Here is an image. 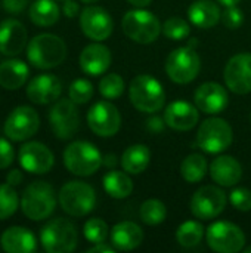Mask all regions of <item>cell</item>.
Wrapping results in <instances>:
<instances>
[{"label": "cell", "mask_w": 251, "mask_h": 253, "mask_svg": "<svg viewBox=\"0 0 251 253\" xmlns=\"http://www.w3.org/2000/svg\"><path fill=\"white\" fill-rule=\"evenodd\" d=\"M67 58L65 42L50 33L34 36L27 44V59L38 70H50L61 65Z\"/></svg>", "instance_id": "cell-1"}, {"label": "cell", "mask_w": 251, "mask_h": 253, "mask_svg": "<svg viewBox=\"0 0 251 253\" xmlns=\"http://www.w3.org/2000/svg\"><path fill=\"white\" fill-rule=\"evenodd\" d=\"M129 98L138 111L148 114L160 111L166 104V93L161 83L149 74H139L130 82Z\"/></svg>", "instance_id": "cell-2"}, {"label": "cell", "mask_w": 251, "mask_h": 253, "mask_svg": "<svg viewBox=\"0 0 251 253\" xmlns=\"http://www.w3.org/2000/svg\"><path fill=\"white\" fill-rule=\"evenodd\" d=\"M56 208L55 190L44 181L31 182L21 196V211L31 221L47 219Z\"/></svg>", "instance_id": "cell-3"}, {"label": "cell", "mask_w": 251, "mask_h": 253, "mask_svg": "<svg viewBox=\"0 0 251 253\" xmlns=\"http://www.w3.org/2000/svg\"><path fill=\"white\" fill-rule=\"evenodd\" d=\"M58 200L67 215L81 218L95 209L96 193L92 185L83 181H70L61 188Z\"/></svg>", "instance_id": "cell-4"}, {"label": "cell", "mask_w": 251, "mask_h": 253, "mask_svg": "<svg viewBox=\"0 0 251 253\" xmlns=\"http://www.w3.org/2000/svg\"><path fill=\"white\" fill-rule=\"evenodd\" d=\"M40 242L47 253L72 252L78 242L77 228L68 219L55 218L41 228Z\"/></svg>", "instance_id": "cell-5"}, {"label": "cell", "mask_w": 251, "mask_h": 253, "mask_svg": "<svg viewBox=\"0 0 251 253\" xmlns=\"http://www.w3.org/2000/svg\"><path fill=\"white\" fill-rule=\"evenodd\" d=\"M65 168L77 176H90L102 166L101 151L87 141H74L64 151Z\"/></svg>", "instance_id": "cell-6"}, {"label": "cell", "mask_w": 251, "mask_h": 253, "mask_svg": "<svg viewBox=\"0 0 251 253\" xmlns=\"http://www.w3.org/2000/svg\"><path fill=\"white\" fill-rule=\"evenodd\" d=\"M121 27L129 39L141 44H149L155 42L161 33V24L158 18L145 9L129 10L123 16Z\"/></svg>", "instance_id": "cell-7"}, {"label": "cell", "mask_w": 251, "mask_h": 253, "mask_svg": "<svg viewBox=\"0 0 251 253\" xmlns=\"http://www.w3.org/2000/svg\"><path fill=\"white\" fill-rule=\"evenodd\" d=\"M234 133L231 125L220 119L212 117L201 123L197 133V145L209 154H219L228 150L232 144Z\"/></svg>", "instance_id": "cell-8"}, {"label": "cell", "mask_w": 251, "mask_h": 253, "mask_svg": "<svg viewBox=\"0 0 251 253\" xmlns=\"http://www.w3.org/2000/svg\"><path fill=\"white\" fill-rule=\"evenodd\" d=\"M201 68L198 53L191 46L178 47L166 59V71L172 82L178 84H186L195 80Z\"/></svg>", "instance_id": "cell-9"}, {"label": "cell", "mask_w": 251, "mask_h": 253, "mask_svg": "<svg viewBox=\"0 0 251 253\" xmlns=\"http://www.w3.org/2000/svg\"><path fill=\"white\" fill-rule=\"evenodd\" d=\"M207 245L219 253H237L244 249L246 236L243 230L228 221H217L207 228Z\"/></svg>", "instance_id": "cell-10"}, {"label": "cell", "mask_w": 251, "mask_h": 253, "mask_svg": "<svg viewBox=\"0 0 251 253\" xmlns=\"http://www.w3.org/2000/svg\"><path fill=\"white\" fill-rule=\"evenodd\" d=\"M40 127V117L37 111L28 105H19L7 116L3 132L7 139L13 142H24L34 136Z\"/></svg>", "instance_id": "cell-11"}, {"label": "cell", "mask_w": 251, "mask_h": 253, "mask_svg": "<svg viewBox=\"0 0 251 253\" xmlns=\"http://www.w3.org/2000/svg\"><path fill=\"white\" fill-rule=\"evenodd\" d=\"M49 123L52 132L58 139H71L80 127V114L77 104L68 99H59L55 102L49 113Z\"/></svg>", "instance_id": "cell-12"}, {"label": "cell", "mask_w": 251, "mask_h": 253, "mask_svg": "<svg viewBox=\"0 0 251 253\" xmlns=\"http://www.w3.org/2000/svg\"><path fill=\"white\" fill-rule=\"evenodd\" d=\"M226 208V194L215 185L198 188L191 199V212L195 218L210 221L217 218Z\"/></svg>", "instance_id": "cell-13"}, {"label": "cell", "mask_w": 251, "mask_h": 253, "mask_svg": "<svg viewBox=\"0 0 251 253\" xmlns=\"http://www.w3.org/2000/svg\"><path fill=\"white\" fill-rule=\"evenodd\" d=\"M87 125L98 136L109 138L121 127V114L114 104L108 101H98L87 111Z\"/></svg>", "instance_id": "cell-14"}, {"label": "cell", "mask_w": 251, "mask_h": 253, "mask_svg": "<svg viewBox=\"0 0 251 253\" xmlns=\"http://www.w3.org/2000/svg\"><path fill=\"white\" fill-rule=\"evenodd\" d=\"M80 27L86 37L95 42H102L111 36L114 22L104 7L87 6L80 13Z\"/></svg>", "instance_id": "cell-15"}, {"label": "cell", "mask_w": 251, "mask_h": 253, "mask_svg": "<svg viewBox=\"0 0 251 253\" xmlns=\"http://www.w3.org/2000/svg\"><path fill=\"white\" fill-rule=\"evenodd\" d=\"M19 165L24 170L30 173L43 175L52 170L55 165V157L49 147H46L44 144L30 141L19 148Z\"/></svg>", "instance_id": "cell-16"}, {"label": "cell", "mask_w": 251, "mask_h": 253, "mask_svg": "<svg viewBox=\"0 0 251 253\" xmlns=\"http://www.w3.org/2000/svg\"><path fill=\"white\" fill-rule=\"evenodd\" d=\"M225 83L237 95L251 92V53H238L232 56L225 67Z\"/></svg>", "instance_id": "cell-17"}, {"label": "cell", "mask_w": 251, "mask_h": 253, "mask_svg": "<svg viewBox=\"0 0 251 253\" xmlns=\"http://www.w3.org/2000/svg\"><path fill=\"white\" fill-rule=\"evenodd\" d=\"M28 33L22 22L7 18L0 22V52L6 56H16L27 47Z\"/></svg>", "instance_id": "cell-18"}, {"label": "cell", "mask_w": 251, "mask_h": 253, "mask_svg": "<svg viewBox=\"0 0 251 253\" xmlns=\"http://www.w3.org/2000/svg\"><path fill=\"white\" fill-rule=\"evenodd\" d=\"M62 93V83L53 74H38L27 84V98L38 105L55 102Z\"/></svg>", "instance_id": "cell-19"}, {"label": "cell", "mask_w": 251, "mask_h": 253, "mask_svg": "<svg viewBox=\"0 0 251 253\" xmlns=\"http://www.w3.org/2000/svg\"><path fill=\"white\" fill-rule=\"evenodd\" d=\"M194 99L197 108L206 114H219L229 104V96L226 89L215 82L203 83L195 90Z\"/></svg>", "instance_id": "cell-20"}, {"label": "cell", "mask_w": 251, "mask_h": 253, "mask_svg": "<svg viewBox=\"0 0 251 253\" xmlns=\"http://www.w3.org/2000/svg\"><path fill=\"white\" fill-rule=\"evenodd\" d=\"M200 120V110L186 101H173L164 111V122L169 127L186 132L191 130Z\"/></svg>", "instance_id": "cell-21"}, {"label": "cell", "mask_w": 251, "mask_h": 253, "mask_svg": "<svg viewBox=\"0 0 251 253\" xmlns=\"http://www.w3.org/2000/svg\"><path fill=\"white\" fill-rule=\"evenodd\" d=\"M111 65V52L101 43L86 46L80 53V68L89 76H101Z\"/></svg>", "instance_id": "cell-22"}, {"label": "cell", "mask_w": 251, "mask_h": 253, "mask_svg": "<svg viewBox=\"0 0 251 253\" xmlns=\"http://www.w3.org/2000/svg\"><path fill=\"white\" fill-rule=\"evenodd\" d=\"M212 179L222 187H234L243 176V168L232 156H219L210 165Z\"/></svg>", "instance_id": "cell-23"}, {"label": "cell", "mask_w": 251, "mask_h": 253, "mask_svg": "<svg viewBox=\"0 0 251 253\" xmlns=\"http://www.w3.org/2000/svg\"><path fill=\"white\" fill-rule=\"evenodd\" d=\"M1 249L7 253H31L37 249L36 236L25 227H10L0 237Z\"/></svg>", "instance_id": "cell-24"}, {"label": "cell", "mask_w": 251, "mask_h": 253, "mask_svg": "<svg viewBox=\"0 0 251 253\" xmlns=\"http://www.w3.org/2000/svg\"><path fill=\"white\" fill-rule=\"evenodd\" d=\"M143 242L142 228L132 221H123L112 227L111 230V243L115 251H133L139 248Z\"/></svg>", "instance_id": "cell-25"}, {"label": "cell", "mask_w": 251, "mask_h": 253, "mask_svg": "<svg viewBox=\"0 0 251 253\" xmlns=\"http://www.w3.org/2000/svg\"><path fill=\"white\" fill-rule=\"evenodd\" d=\"M30 76L28 65L21 59H7L0 64V86L6 90L22 87Z\"/></svg>", "instance_id": "cell-26"}, {"label": "cell", "mask_w": 251, "mask_h": 253, "mask_svg": "<svg viewBox=\"0 0 251 253\" xmlns=\"http://www.w3.org/2000/svg\"><path fill=\"white\" fill-rule=\"evenodd\" d=\"M188 18L198 28H212L220 21L222 12L213 0H197L189 6Z\"/></svg>", "instance_id": "cell-27"}, {"label": "cell", "mask_w": 251, "mask_h": 253, "mask_svg": "<svg viewBox=\"0 0 251 253\" xmlns=\"http://www.w3.org/2000/svg\"><path fill=\"white\" fill-rule=\"evenodd\" d=\"M151 160V151L143 144H135L130 145L121 156V166L123 170L132 175L142 173Z\"/></svg>", "instance_id": "cell-28"}, {"label": "cell", "mask_w": 251, "mask_h": 253, "mask_svg": "<svg viewBox=\"0 0 251 253\" xmlns=\"http://www.w3.org/2000/svg\"><path fill=\"white\" fill-rule=\"evenodd\" d=\"M61 9L55 0H36L30 6V21L38 27H50L58 22Z\"/></svg>", "instance_id": "cell-29"}, {"label": "cell", "mask_w": 251, "mask_h": 253, "mask_svg": "<svg viewBox=\"0 0 251 253\" xmlns=\"http://www.w3.org/2000/svg\"><path fill=\"white\" fill-rule=\"evenodd\" d=\"M104 188L112 199H126L133 191V182L127 173L109 170L104 175Z\"/></svg>", "instance_id": "cell-30"}, {"label": "cell", "mask_w": 251, "mask_h": 253, "mask_svg": "<svg viewBox=\"0 0 251 253\" xmlns=\"http://www.w3.org/2000/svg\"><path fill=\"white\" fill-rule=\"evenodd\" d=\"M180 173L189 184L200 182L207 173V160L203 154L194 153L186 156L180 163Z\"/></svg>", "instance_id": "cell-31"}, {"label": "cell", "mask_w": 251, "mask_h": 253, "mask_svg": "<svg viewBox=\"0 0 251 253\" xmlns=\"http://www.w3.org/2000/svg\"><path fill=\"white\" fill-rule=\"evenodd\" d=\"M204 236V227L198 221H186L176 231V240L183 248H195Z\"/></svg>", "instance_id": "cell-32"}, {"label": "cell", "mask_w": 251, "mask_h": 253, "mask_svg": "<svg viewBox=\"0 0 251 253\" xmlns=\"http://www.w3.org/2000/svg\"><path fill=\"white\" fill-rule=\"evenodd\" d=\"M139 215H141V219L146 225H158V224L164 222V219L167 216V209L163 202H160L157 199H149L142 203Z\"/></svg>", "instance_id": "cell-33"}, {"label": "cell", "mask_w": 251, "mask_h": 253, "mask_svg": "<svg viewBox=\"0 0 251 253\" xmlns=\"http://www.w3.org/2000/svg\"><path fill=\"white\" fill-rule=\"evenodd\" d=\"M19 206V196L16 190L6 184H0V221L10 218Z\"/></svg>", "instance_id": "cell-34"}, {"label": "cell", "mask_w": 251, "mask_h": 253, "mask_svg": "<svg viewBox=\"0 0 251 253\" xmlns=\"http://www.w3.org/2000/svg\"><path fill=\"white\" fill-rule=\"evenodd\" d=\"M161 33L170 39V40H183L191 34V25L179 16H172L169 18L163 25H161Z\"/></svg>", "instance_id": "cell-35"}, {"label": "cell", "mask_w": 251, "mask_h": 253, "mask_svg": "<svg viewBox=\"0 0 251 253\" xmlns=\"http://www.w3.org/2000/svg\"><path fill=\"white\" fill-rule=\"evenodd\" d=\"M83 234L86 240L93 245L104 243L108 237V225L101 218H90L89 221H86L83 227Z\"/></svg>", "instance_id": "cell-36"}, {"label": "cell", "mask_w": 251, "mask_h": 253, "mask_svg": "<svg viewBox=\"0 0 251 253\" xmlns=\"http://www.w3.org/2000/svg\"><path fill=\"white\" fill-rule=\"evenodd\" d=\"M99 92L107 99H115L124 92V80L115 73L107 74L99 82Z\"/></svg>", "instance_id": "cell-37"}, {"label": "cell", "mask_w": 251, "mask_h": 253, "mask_svg": "<svg viewBox=\"0 0 251 253\" xmlns=\"http://www.w3.org/2000/svg\"><path fill=\"white\" fill-rule=\"evenodd\" d=\"M68 95H70V99L75 102L77 105L87 104L93 96V84L86 79H77L71 83Z\"/></svg>", "instance_id": "cell-38"}, {"label": "cell", "mask_w": 251, "mask_h": 253, "mask_svg": "<svg viewBox=\"0 0 251 253\" xmlns=\"http://www.w3.org/2000/svg\"><path fill=\"white\" fill-rule=\"evenodd\" d=\"M229 202L235 209L241 212H249L251 211V191L244 187L235 188L229 196Z\"/></svg>", "instance_id": "cell-39"}, {"label": "cell", "mask_w": 251, "mask_h": 253, "mask_svg": "<svg viewBox=\"0 0 251 253\" xmlns=\"http://www.w3.org/2000/svg\"><path fill=\"white\" fill-rule=\"evenodd\" d=\"M222 22H223V25L226 27V28H229V30H237V28H240L241 25H243V22H244V13H243V10L237 6V4H234V6H226V9H225V12L222 13Z\"/></svg>", "instance_id": "cell-40"}, {"label": "cell", "mask_w": 251, "mask_h": 253, "mask_svg": "<svg viewBox=\"0 0 251 253\" xmlns=\"http://www.w3.org/2000/svg\"><path fill=\"white\" fill-rule=\"evenodd\" d=\"M15 150L6 138H0V170L9 168L13 163Z\"/></svg>", "instance_id": "cell-41"}, {"label": "cell", "mask_w": 251, "mask_h": 253, "mask_svg": "<svg viewBox=\"0 0 251 253\" xmlns=\"http://www.w3.org/2000/svg\"><path fill=\"white\" fill-rule=\"evenodd\" d=\"M1 4H3V9L9 13H19L22 12L27 4H28V0H1Z\"/></svg>", "instance_id": "cell-42"}, {"label": "cell", "mask_w": 251, "mask_h": 253, "mask_svg": "<svg viewBox=\"0 0 251 253\" xmlns=\"http://www.w3.org/2000/svg\"><path fill=\"white\" fill-rule=\"evenodd\" d=\"M80 7H78V3L74 1V0H65V3L62 4V12L67 18H74L77 16Z\"/></svg>", "instance_id": "cell-43"}, {"label": "cell", "mask_w": 251, "mask_h": 253, "mask_svg": "<svg viewBox=\"0 0 251 253\" xmlns=\"http://www.w3.org/2000/svg\"><path fill=\"white\" fill-rule=\"evenodd\" d=\"M24 179V175L19 169H12L7 175H6V182L12 187H16L22 182Z\"/></svg>", "instance_id": "cell-44"}, {"label": "cell", "mask_w": 251, "mask_h": 253, "mask_svg": "<svg viewBox=\"0 0 251 253\" xmlns=\"http://www.w3.org/2000/svg\"><path fill=\"white\" fill-rule=\"evenodd\" d=\"M115 252V248L114 246H109V245H105V243H96L93 248H90L87 253H114Z\"/></svg>", "instance_id": "cell-45"}, {"label": "cell", "mask_w": 251, "mask_h": 253, "mask_svg": "<svg viewBox=\"0 0 251 253\" xmlns=\"http://www.w3.org/2000/svg\"><path fill=\"white\" fill-rule=\"evenodd\" d=\"M117 163H118V160H117V156L115 154H107V156L102 157V165L107 166V168H109V169H114Z\"/></svg>", "instance_id": "cell-46"}, {"label": "cell", "mask_w": 251, "mask_h": 253, "mask_svg": "<svg viewBox=\"0 0 251 253\" xmlns=\"http://www.w3.org/2000/svg\"><path fill=\"white\" fill-rule=\"evenodd\" d=\"M148 126L152 129V127H155L154 130L155 132H160L161 129H163V123H161V119H158V117H155V119H149L148 120Z\"/></svg>", "instance_id": "cell-47"}, {"label": "cell", "mask_w": 251, "mask_h": 253, "mask_svg": "<svg viewBox=\"0 0 251 253\" xmlns=\"http://www.w3.org/2000/svg\"><path fill=\"white\" fill-rule=\"evenodd\" d=\"M127 1H129L130 4L136 6V7H145V6L151 4L152 0H127Z\"/></svg>", "instance_id": "cell-48"}, {"label": "cell", "mask_w": 251, "mask_h": 253, "mask_svg": "<svg viewBox=\"0 0 251 253\" xmlns=\"http://www.w3.org/2000/svg\"><path fill=\"white\" fill-rule=\"evenodd\" d=\"M219 3H222V4H225V7L226 6H234V4H238L241 0H217Z\"/></svg>", "instance_id": "cell-49"}, {"label": "cell", "mask_w": 251, "mask_h": 253, "mask_svg": "<svg viewBox=\"0 0 251 253\" xmlns=\"http://www.w3.org/2000/svg\"><path fill=\"white\" fill-rule=\"evenodd\" d=\"M81 1H84V3H87V4H92V3H96V1H99V0H81Z\"/></svg>", "instance_id": "cell-50"}, {"label": "cell", "mask_w": 251, "mask_h": 253, "mask_svg": "<svg viewBox=\"0 0 251 253\" xmlns=\"http://www.w3.org/2000/svg\"><path fill=\"white\" fill-rule=\"evenodd\" d=\"M243 251H244V253H251V246L246 248V249H243Z\"/></svg>", "instance_id": "cell-51"}]
</instances>
